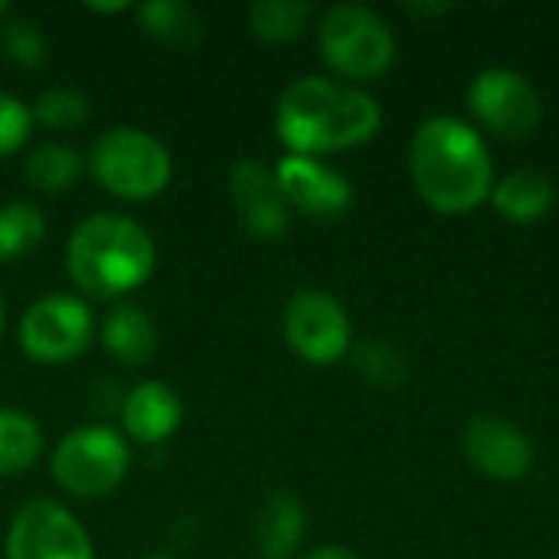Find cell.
Returning a JSON list of instances; mask_svg holds the SVG:
<instances>
[{
	"instance_id": "cell-24",
	"label": "cell",
	"mask_w": 559,
	"mask_h": 559,
	"mask_svg": "<svg viewBox=\"0 0 559 559\" xmlns=\"http://www.w3.org/2000/svg\"><path fill=\"white\" fill-rule=\"evenodd\" d=\"M354 367H357V373L367 383H373L380 390H396L409 377V367L400 357V350H393L383 341H364V344H357L354 347Z\"/></svg>"
},
{
	"instance_id": "cell-22",
	"label": "cell",
	"mask_w": 559,
	"mask_h": 559,
	"mask_svg": "<svg viewBox=\"0 0 559 559\" xmlns=\"http://www.w3.org/2000/svg\"><path fill=\"white\" fill-rule=\"evenodd\" d=\"M311 3L301 0H255L249 7V29L265 43H288L305 33Z\"/></svg>"
},
{
	"instance_id": "cell-23",
	"label": "cell",
	"mask_w": 559,
	"mask_h": 559,
	"mask_svg": "<svg viewBox=\"0 0 559 559\" xmlns=\"http://www.w3.org/2000/svg\"><path fill=\"white\" fill-rule=\"evenodd\" d=\"M88 111H92L88 98L75 88H66V85L43 88L29 105L33 124L49 128V131H72V128L88 121Z\"/></svg>"
},
{
	"instance_id": "cell-19",
	"label": "cell",
	"mask_w": 559,
	"mask_h": 559,
	"mask_svg": "<svg viewBox=\"0 0 559 559\" xmlns=\"http://www.w3.org/2000/svg\"><path fill=\"white\" fill-rule=\"evenodd\" d=\"M46 449L36 416L16 406H0V478H16L39 462Z\"/></svg>"
},
{
	"instance_id": "cell-18",
	"label": "cell",
	"mask_w": 559,
	"mask_h": 559,
	"mask_svg": "<svg viewBox=\"0 0 559 559\" xmlns=\"http://www.w3.org/2000/svg\"><path fill=\"white\" fill-rule=\"evenodd\" d=\"M134 13H138L141 29L151 39L174 46V49H193L206 33L200 10L183 0H147L134 7Z\"/></svg>"
},
{
	"instance_id": "cell-17",
	"label": "cell",
	"mask_w": 559,
	"mask_h": 559,
	"mask_svg": "<svg viewBox=\"0 0 559 559\" xmlns=\"http://www.w3.org/2000/svg\"><path fill=\"white\" fill-rule=\"evenodd\" d=\"M557 200L554 180L540 170H514L491 187L495 210L511 223H537Z\"/></svg>"
},
{
	"instance_id": "cell-9",
	"label": "cell",
	"mask_w": 559,
	"mask_h": 559,
	"mask_svg": "<svg viewBox=\"0 0 559 559\" xmlns=\"http://www.w3.org/2000/svg\"><path fill=\"white\" fill-rule=\"evenodd\" d=\"M3 559H95V544L62 501L29 498L10 518Z\"/></svg>"
},
{
	"instance_id": "cell-1",
	"label": "cell",
	"mask_w": 559,
	"mask_h": 559,
	"mask_svg": "<svg viewBox=\"0 0 559 559\" xmlns=\"http://www.w3.org/2000/svg\"><path fill=\"white\" fill-rule=\"evenodd\" d=\"M383 124L380 102L328 75L292 79L275 102V138L285 154L321 157L367 144Z\"/></svg>"
},
{
	"instance_id": "cell-2",
	"label": "cell",
	"mask_w": 559,
	"mask_h": 559,
	"mask_svg": "<svg viewBox=\"0 0 559 559\" xmlns=\"http://www.w3.org/2000/svg\"><path fill=\"white\" fill-rule=\"evenodd\" d=\"M157 269L154 236L124 213H92L66 239V275L82 298L124 301Z\"/></svg>"
},
{
	"instance_id": "cell-13",
	"label": "cell",
	"mask_w": 559,
	"mask_h": 559,
	"mask_svg": "<svg viewBox=\"0 0 559 559\" xmlns=\"http://www.w3.org/2000/svg\"><path fill=\"white\" fill-rule=\"evenodd\" d=\"M462 449L472 468L495 481H521L534 465L531 439L501 416H475L465 426Z\"/></svg>"
},
{
	"instance_id": "cell-8",
	"label": "cell",
	"mask_w": 559,
	"mask_h": 559,
	"mask_svg": "<svg viewBox=\"0 0 559 559\" xmlns=\"http://www.w3.org/2000/svg\"><path fill=\"white\" fill-rule=\"evenodd\" d=\"M282 337L311 367H331L354 347L347 308L324 288H298L282 311Z\"/></svg>"
},
{
	"instance_id": "cell-30",
	"label": "cell",
	"mask_w": 559,
	"mask_h": 559,
	"mask_svg": "<svg viewBox=\"0 0 559 559\" xmlns=\"http://www.w3.org/2000/svg\"><path fill=\"white\" fill-rule=\"evenodd\" d=\"M7 10H10V7H7V3L0 0V20H7Z\"/></svg>"
},
{
	"instance_id": "cell-3",
	"label": "cell",
	"mask_w": 559,
	"mask_h": 559,
	"mask_svg": "<svg viewBox=\"0 0 559 559\" xmlns=\"http://www.w3.org/2000/svg\"><path fill=\"white\" fill-rule=\"evenodd\" d=\"M409 174L419 197L445 216L472 213L491 197V157L481 134L455 118H426L409 141Z\"/></svg>"
},
{
	"instance_id": "cell-4",
	"label": "cell",
	"mask_w": 559,
	"mask_h": 559,
	"mask_svg": "<svg viewBox=\"0 0 559 559\" xmlns=\"http://www.w3.org/2000/svg\"><path fill=\"white\" fill-rule=\"evenodd\" d=\"M85 170L92 180L128 203L160 197L174 180V157L160 138L134 124L105 128L85 151Z\"/></svg>"
},
{
	"instance_id": "cell-7",
	"label": "cell",
	"mask_w": 559,
	"mask_h": 559,
	"mask_svg": "<svg viewBox=\"0 0 559 559\" xmlns=\"http://www.w3.org/2000/svg\"><path fill=\"white\" fill-rule=\"evenodd\" d=\"M98 337V321L82 295L52 292L26 305L16 321L20 350L43 367H62L79 360Z\"/></svg>"
},
{
	"instance_id": "cell-21",
	"label": "cell",
	"mask_w": 559,
	"mask_h": 559,
	"mask_svg": "<svg viewBox=\"0 0 559 559\" xmlns=\"http://www.w3.org/2000/svg\"><path fill=\"white\" fill-rule=\"evenodd\" d=\"M46 239V213L29 200L0 203V265L20 262Z\"/></svg>"
},
{
	"instance_id": "cell-31",
	"label": "cell",
	"mask_w": 559,
	"mask_h": 559,
	"mask_svg": "<svg viewBox=\"0 0 559 559\" xmlns=\"http://www.w3.org/2000/svg\"><path fill=\"white\" fill-rule=\"evenodd\" d=\"M144 559H174V557H164V554H154V557H144Z\"/></svg>"
},
{
	"instance_id": "cell-16",
	"label": "cell",
	"mask_w": 559,
	"mask_h": 559,
	"mask_svg": "<svg viewBox=\"0 0 559 559\" xmlns=\"http://www.w3.org/2000/svg\"><path fill=\"white\" fill-rule=\"evenodd\" d=\"M98 341L121 367H147L160 347L154 318L134 301H118L105 314V321L98 324Z\"/></svg>"
},
{
	"instance_id": "cell-27",
	"label": "cell",
	"mask_w": 559,
	"mask_h": 559,
	"mask_svg": "<svg viewBox=\"0 0 559 559\" xmlns=\"http://www.w3.org/2000/svg\"><path fill=\"white\" fill-rule=\"evenodd\" d=\"M298 559H360L357 554H350L347 547H337V544H324V547H314L308 554H301Z\"/></svg>"
},
{
	"instance_id": "cell-10",
	"label": "cell",
	"mask_w": 559,
	"mask_h": 559,
	"mask_svg": "<svg viewBox=\"0 0 559 559\" xmlns=\"http://www.w3.org/2000/svg\"><path fill=\"white\" fill-rule=\"evenodd\" d=\"M468 105L488 131L511 138V141L531 138L544 121L540 92L531 85V79L504 66H495L475 75L468 88Z\"/></svg>"
},
{
	"instance_id": "cell-11",
	"label": "cell",
	"mask_w": 559,
	"mask_h": 559,
	"mask_svg": "<svg viewBox=\"0 0 559 559\" xmlns=\"http://www.w3.org/2000/svg\"><path fill=\"white\" fill-rule=\"evenodd\" d=\"M275 177L292 213H301L308 219L334 223V219H344L354 206L350 180L331 164H324L321 157L285 154L275 164Z\"/></svg>"
},
{
	"instance_id": "cell-5",
	"label": "cell",
	"mask_w": 559,
	"mask_h": 559,
	"mask_svg": "<svg viewBox=\"0 0 559 559\" xmlns=\"http://www.w3.org/2000/svg\"><path fill=\"white\" fill-rule=\"evenodd\" d=\"M131 472V445L128 439L105 426V423H85L69 429L49 459V475L69 498L79 501H98L121 488V481Z\"/></svg>"
},
{
	"instance_id": "cell-26",
	"label": "cell",
	"mask_w": 559,
	"mask_h": 559,
	"mask_svg": "<svg viewBox=\"0 0 559 559\" xmlns=\"http://www.w3.org/2000/svg\"><path fill=\"white\" fill-rule=\"evenodd\" d=\"M33 134V115L29 105L10 92H0V160L20 154Z\"/></svg>"
},
{
	"instance_id": "cell-20",
	"label": "cell",
	"mask_w": 559,
	"mask_h": 559,
	"mask_svg": "<svg viewBox=\"0 0 559 559\" xmlns=\"http://www.w3.org/2000/svg\"><path fill=\"white\" fill-rule=\"evenodd\" d=\"M82 170H85V154H79L72 144H62V141L39 144L23 160L26 183L39 193H49V197L69 193L79 183Z\"/></svg>"
},
{
	"instance_id": "cell-29",
	"label": "cell",
	"mask_w": 559,
	"mask_h": 559,
	"mask_svg": "<svg viewBox=\"0 0 559 559\" xmlns=\"http://www.w3.org/2000/svg\"><path fill=\"white\" fill-rule=\"evenodd\" d=\"M3 331H7V301L0 295V341H3Z\"/></svg>"
},
{
	"instance_id": "cell-15",
	"label": "cell",
	"mask_w": 559,
	"mask_h": 559,
	"mask_svg": "<svg viewBox=\"0 0 559 559\" xmlns=\"http://www.w3.org/2000/svg\"><path fill=\"white\" fill-rule=\"evenodd\" d=\"M308 534V511L295 491H272L252 527V540L262 559H298Z\"/></svg>"
},
{
	"instance_id": "cell-32",
	"label": "cell",
	"mask_w": 559,
	"mask_h": 559,
	"mask_svg": "<svg viewBox=\"0 0 559 559\" xmlns=\"http://www.w3.org/2000/svg\"><path fill=\"white\" fill-rule=\"evenodd\" d=\"M557 559H559V557H557Z\"/></svg>"
},
{
	"instance_id": "cell-14",
	"label": "cell",
	"mask_w": 559,
	"mask_h": 559,
	"mask_svg": "<svg viewBox=\"0 0 559 559\" xmlns=\"http://www.w3.org/2000/svg\"><path fill=\"white\" fill-rule=\"evenodd\" d=\"M121 436L138 445H160L183 426V400L167 380H141L121 393Z\"/></svg>"
},
{
	"instance_id": "cell-6",
	"label": "cell",
	"mask_w": 559,
	"mask_h": 559,
	"mask_svg": "<svg viewBox=\"0 0 559 559\" xmlns=\"http://www.w3.org/2000/svg\"><path fill=\"white\" fill-rule=\"evenodd\" d=\"M318 52L331 72L354 82L380 79L396 56L390 23L364 3H337L318 23Z\"/></svg>"
},
{
	"instance_id": "cell-25",
	"label": "cell",
	"mask_w": 559,
	"mask_h": 559,
	"mask_svg": "<svg viewBox=\"0 0 559 559\" xmlns=\"http://www.w3.org/2000/svg\"><path fill=\"white\" fill-rule=\"evenodd\" d=\"M0 49L20 69H39L49 59V43L33 20H0Z\"/></svg>"
},
{
	"instance_id": "cell-28",
	"label": "cell",
	"mask_w": 559,
	"mask_h": 559,
	"mask_svg": "<svg viewBox=\"0 0 559 559\" xmlns=\"http://www.w3.org/2000/svg\"><path fill=\"white\" fill-rule=\"evenodd\" d=\"M409 10H416V13H445L449 10V3H423V7H409Z\"/></svg>"
},
{
	"instance_id": "cell-12",
	"label": "cell",
	"mask_w": 559,
	"mask_h": 559,
	"mask_svg": "<svg viewBox=\"0 0 559 559\" xmlns=\"http://www.w3.org/2000/svg\"><path fill=\"white\" fill-rule=\"evenodd\" d=\"M229 200L249 239L278 242L292 226V206L278 187L275 167L242 157L229 170Z\"/></svg>"
}]
</instances>
